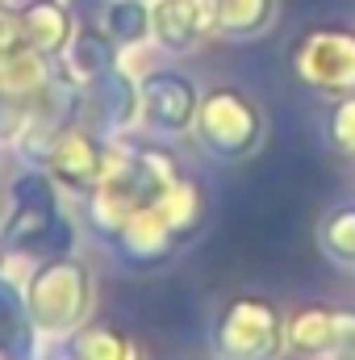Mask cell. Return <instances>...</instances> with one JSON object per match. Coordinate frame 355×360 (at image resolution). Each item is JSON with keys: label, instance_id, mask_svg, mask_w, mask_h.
Listing matches in <instances>:
<instances>
[{"label": "cell", "instance_id": "cell-13", "mask_svg": "<svg viewBox=\"0 0 355 360\" xmlns=\"http://www.w3.org/2000/svg\"><path fill=\"white\" fill-rule=\"evenodd\" d=\"M217 4V34H255L267 25L272 0H213Z\"/></svg>", "mask_w": 355, "mask_h": 360}, {"label": "cell", "instance_id": "cell-9", "mask_svg": "<svg viewBox=\"0 0 355 360\" xmlns=\"http://www.w3.org/2000/svg\"><path fill=\"white\" fill-rule=\"evenodd\" d=\"M17 30H21V42L42 51V55L63 51V42L72 38V21H67V13L55 0H29L17 13Z\"/></svg>", "mask_w": 355, "mask_h": 360}, {"label": "cell", "instance_id": "cell-3", "mask_svg": "<svg viewBox=\"0 0 355 360\" xmlns=\"http://www.w3.org/2000/svg\"><path fill=\"white\" fill-rule=\"evenodd\" d=\"M293 72L322 92H351L355 89V34L351 30H314L293 51Z\"/></svg>", "mask_w": 355, "mask_h": 360}, {"label": "cell", "instance_id": "cell-1", "mask_svg": "<svg viewBox=\"0 0 355 360\" xmlns=\"http://www.w3.org/2000/svg\"><path fill=\"white\" fill-rule=\"evenodd\" d=\"M29 319L46 331H63L72 323L84 319V306H88V272L72 260H51L42 264L34 285H29Z\"/></svg>", "mask_w": 355, "mask_h": 360}, {"label": "cell", "instance_id": "cell-16", "mask_svg": "<svg viewBox=\"0 0 355 360\" xmlns=\"http://www.w3.org/2000/svg\"><path fill=\"white\" fill-rule=\"evenodd\" d=\"M113 38L109 34H100V30H84L80 38H76V68H84L88 76H100V72H109L113 68Z\"/></svg>", "mask_w": 355, "mask_h": 360}, {"label": "cell", "instance_id": "cell-8", "mask_svg": "<svg viewBox=\"0 0 355 360\" xmlns=\"http://www.w3.org/2000/svg\"><path fill=\"white\" fill-rule=\"evenodd\" d=\"M100 164H105V147L92 139L88 130L63 126V130L51 139L46 168L59 180H67V184H76V188H92V184L100 180Z\"/></svg>", "mask_w": 355, "mask_h": 360}, {"label": "cell", "instance_id": "cell-14", "mask_svg": "<svg viewBox=\"0 0 355 360\" xmlns=\"http://www.w3.org/2000/svg\"><path fill=\"white\" fill-rule=\"evenodd\" d=\"M147 30H151V17L142 13L138 0H117V4L105 8V34H109L113 42H134V38H142Z\"/></svg>", "mask_w": 355, "mask_h": 360}, {"label": "cell", "instance_id": "cell-11", "mask_svg": "<svg viewBox=\"0 0 355 360\" xmlns=\"http://www.w3.org/2000/svg\"><path fill=\"white\" fill-rule=\"evenodd\" d=\"M88 101H92V109H96V117H105V122H126V117L134 113V105H138V92L126 84V76L100 72L88 84Z\"/></svg>", "mask_w": 355, "mask_h": 360}, {"label": "cell", "instance_id": "cell-2", "mask_svg": "<svg viewBox=\"0 0 355 360\" xmlns=\"http://www.w3.org/2000/svg\"><path fill=\"white\" fill-rule=\"evenodd\" d=\"M280 340V319L264 297H234L217 323V352L226 360H272Z\"/></svg>", "mask_w": 355, "mask_h": 360}, {"label": "cell", "instance_id": "cell-12", "mask_svg": "<svg viewBox=\"0 0 355 360\" xmlns=\"http://www.w3.org/2000/svg\"><path fill=\"white\" fill-rule=\"evenodd\" d=\"M76 356L80 360H138V348L117 327L92 323V327L80 331V340H76Z\"/></svg>", "mask_w": 355, "mask_h": 360}, {"label": "cell", "instance_id": "cell-18", "mask_svg": "<svg viewBox=\"0 0 355 360\" xmlns=\"http://www.w3.org/2000/svg\"><path fill=\"white\" fill-rule=\"evenodd\" d=\"M0 17H8V13H4V0H0Z\"/></svg>", "mask_w": 355, "mask_h": 360}, {"label": "cell", "instance_id": "cell-10", "mask_svg": "<svg viewBox=\"0 0 355 360\" xmlns=\"http://www.w3.org/2000/svg\"><path fill=\"white\" fill-rule=\"evenodd\" d=\"M51 84V72H46V55L34 51V46H13L0 55V92L8 96H38V92Z\"/></svg>", "mask_w": 355, "mask_h": 360}, {"label": "cell", "instance_id": "cell-5", "mask_svg": "<svg viewBox=\"0 0 355 360\" xmlns=\"http://www.w3.org/2000/svg\"><path fill=\"white\" fill-rule=\"evenodd\" d=\"M284 340H288V348L309 352V356H318V352L347 356V352H355V310H347V306H305L288 319Z\"/></svg>", "mask_w": 355, "mask_h": 360}, {"label": "cell", "instance_id": "cell-15", "mask_svg": "<svg viewBox=\"0 0 355 360\" xmlns=\"http://www.w3.org/2000/svg\"><path fill=\"white\" fill-rule=\"evenodd\" d=\"M322 243H326L330 256H339V260L355 264V205L335 210V214L322 222Z\"/></svg>", "mask_w": 355, "mask_h": 360}, {"label": "cell", "instance_id": "cell-7", "mask_svg": "<svg viewBox=\"0 0 355 360\" xmlns=\"http://www.w3.org/2000/svg\"><path fill=\"white\" fill-rule=\"evenodd\" d=\"M138 105H142L147 122L159 126V130H184V126L196 117V92H192V84H188L184 76H176V72H155V76H147L142 89H138Z\"/></svg>", "mask_w": 355, "mask_h": 360}, {"label": "cell", "instance_id": "cell-6", "mask_svg": "<svg viewBox=\"0 0 355 360\" xmlns=\"http://www.w3.org/2000/svg\"><path fill=\"white\" fill-rule=\"evenodd\" d=\"M151 30L168 51H192L209 34H217V4L213 0H163L151 13Z\"/></svg>", "mask_w": 355, "mask_h": 360}, {"label": "cell", "instance_id": "cell-17", "mask_svg": "<svg viewBox=\"0 0 355 360\" xmlns=\"http://www.w3.org/2000/svg\"><path fill=\"white\" fill-rule=\"evenodd\" d=\"M330 134H335V143H339L343 151H351L355 155V101H343V105L335 109V117H330Z\"/></svg>", "mask_w": 355, "mask_h": 360}, {"label": "cell", "instance_id": "cell-19", "mask_svg": "<svg viewBox=\"0 0 355 360\" xmlns=\"http://www.w3.org/2000/svg\"><path fill=\"white\" fill-rule=\"evenodd\" d=\"M21 4H29V0H21Z\"/></svg>", "mask_w": 355, "mask_h": 360}, {"label": "cell", "instance_id": "cell-4", "mask_svg": "<svg viewBox=\"0 0 355 360\" xmlns=\"http://www.w3.org/2000/svg\"><path fill=\"white\" fill-rule=\"evenodd\" d=\"M196 130H201V143L222 155V160H234V155H247L260 139V109L234 89H217L201 109H196Z\"/></svg>", "mask_w": 355, "mask_h": 360}]
</instances>
